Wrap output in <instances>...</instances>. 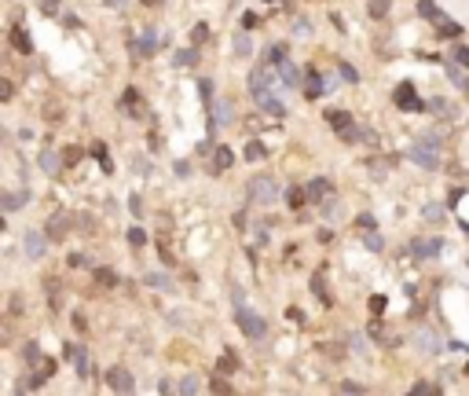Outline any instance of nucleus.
Segmentation results:
<instances>
[{
  "instance_id": "f257e3e1",
  "label": "nucleus",
  "mask_w": 469,
  "mask_h": 396,
  "mask_svg": "<svg viewBox=\"0 0 469 396\" xmlns=\"http://www.w3.org/2000/svg\"><path fill=\"white\" fill-rule=\"evenodd\" d=\"M411 162L421 165V169L440 165V143H436V136H421L418 143H411Z\"/></svg>"
},
{
  "instance_id": "f03ea898",
  "label": "nucleus",
  "mask_w": 469,
  "mask_h": 396,
  "mask_svg": "<svg viewBox=\"0 0 469 396\" xmlns=\"http://www.w3.org/2000/svg\"><path fill=\"white\" fill-rule=\"evenodd\" d=\"M235 323L242 327V334H246V338H264V330H268L264 315H257L253 308H246V305H235Z\"/></svg>"
},
{
  "instance_id": "7ed1b4c3",
  "label": "nucleus",
  "mask_w": 469,
  "mask_h": 396,
  "mask_svg": "<svg viewBox=\"0 0 469 396\" xmlns=\"http://www.w3.org/2000/svg\"><path fill=\"white\" fill-rule=\"evenodd\" d=\"M106 385H110L118 396H132L136 392V382H132L129 367H110V371H106Z\"/></svg>"
},
{
  "instance_id": "20e7f679",
  "label": "nucleus",
  "mask_w": 469,
  "mask_h": 396,
  "mask_svg": "<svg viewBox=\"0 0 469 396\" xmlns=\"http://www.w3.org/2000/svg\"><path fill=\"white\" fill-rule=\"evenodd\" d=\"M249 195H253V202H275L279 198V184L271 176H257V180H249Z\"/></svg>"
},
{
  "instance_id": "39448f33",
  "label": "nucleus",
  "mask_w": 469,
  "mask_h": 396,
  "mask_svg": "<svg viewBox=\"0 0 469 396\" xmlns=\"http://www.w3.org/2000/svg\"><path fill=\"white\" fill-rule=\"evenodd\" d=\"M231 118H235V103L227 96H216L213 99V125H231Z\"/></svg>"
},
{
  "instance_id": "423d86ee",
  "label": "nucleus",
  "mask_w": 469,
  "mask_h": 396,
  "mask_svg": "<svg viewBox=\"0 0 469 396\" xmlns=\"http://www.w3.org/2000/svg\"><path fill=\"white\" fill-rule=\"evenodd\" d=\"M22 249H26V257H29V261H41V257H44V249H48V246H44V235H41V231H26Z\"/></svg>"
},
{
  "instance_id": "0eeeda50",
  "label": "nucleus",
  "mask_w": 469,
  "mask_h": 396,
  "mask_svg": "<svg viewBox=\"0 0 469 396\" xmlns=\"http://www.w3.org/2000/svg\"><path fill=\"white\" fill-rule=\"evenodd\" d=\"M257 106L264 110V114H271V118H283V114H286V106L279 103V99L271 96L268 88H264V92H257Z\"/></svg>"
},
{
  "instance_id": "6e6552de",
  "label": "nucleus",
  "mask_w": 469,
  "mask_h": 396,
  "mask_svg": "<svg viewBox=\"0 0 469 396\" xmlns=\"http://www.w3.org/2000/svg\"><path fill=\"white\" fill-rule=\"evenodd\" d=\"M396 103H400L403 110H421V99H414V88H411V85H400V88H396Z\"/></svg>"
},
{
  "instance_id": "1a4fd4ad",
  "label": "nucleus",
  "mask_w": 469,
  "mask_h": 396,
  "mask_svg": "<svg viewBox=\"0 0 469 396\" xmlns=\"http://www.w3.org/2000/svg\"><path fill=\"white\" fill-rule=\"evenodd\" d=\"M154 48H158V33H154V29L139 33V41H136V52H139V55H154Z\"/></svg>"
},
{
  "instance_id": "9d476101",
  "label": "nucleus",
  "mask_w": 469,
  "mask_h": 396,
  "mask_svg": "<svg viewBox=\"0 0 469 396\" xmlns=\"http://www.w3.org/2000/svg\"><path fill=\"white\" fill-rule=\"evenodd\" d=\"M440 249H444V242H440V239H421V242L414 246V253H418V257H436Z\"/></svg>"
},
{
  "instance_id": "9b49d317",
  "label": "nucleus",
  "mask_w": 469,
  "mask_h": 396,
  "mask_svg": "<svg viewBox=\"0 0 469 396\" xmlns=\"http://www.w3.org/2000/svg\"><path fill=\"white\" fill-rule=\"evenodd\" d=\"M268 81H271V74H268V70H260V66H257L253 74H249V88H253V96L268 88Z\"/></svg>"
},
{
  "instance_id": "f8f14e48",
  "label": "nucleus",
  "mask_w": 469,
  "mask_h": 396,
  "mask_svg": "<svg viewBox=\"0 0 469 396\" xmlns=\"http://www.w3.org/2000/svg\"><path fill=\"white\" fill-rule=\"evenodd\" d=\"M198 389H202V378L198 374H187L183 382H180V396H198Z\"/></svg>"
},
{
  "instance_id": "ddd939ff",
  "label": "nucleus",
  "mask_w": 469,
  "mask_h": 396,
  "mask_svg": "<svg viewBox=\"0 0 469 396\" xmlns=\"http://www.w3.org/2000/svg\"><path fill=\"white\" fill-rule=\"evenodd\" d=\"M326 195H330V180H311L308 184V198H326Z\"/></svg>"
},
{
  "instance_id": "4468645a",
  "label": "nucleus",
  "mask_w": 469,
  "mask_h": 396,
  "mask_svg": "<svg viewBox=\"0 0 469 396\" xmlns=\"http://www.w3.org/2000/svg\"><path fill=\"white\" fill-rule=\"evenodd\" d=\"M279 77H283L286 85H297V81H301V70H297L293 62H283V66H279Z\"/></svg>"
},
{
  "instance_id": "2eb2a0df",
  "label": "nucleus",
  "mask_w": 469,
  "mask_h": 396,
  "mask_svg": "<svg viewBox=\"0 0 469 396\" xmlns=\"http://www.w3.org/2000/svg\"><path fill=\"white\" fill-rule=\"evenodd\" d=\"M194 59H198V52H194V48H180V52L173 55V62H176V66H191Z\"/></svg>"
},
{
  "instance_id": "dca6fc26",
  "label": "nucleus",
  "mask_w": 469,
  "mask_h": 396,
  "mask_svg": "<svg viewBox=\"0 0 469 396\" xmlns=\"http://www.w3.org/2000/svg\"><path fill=\"white\" fill-rule=\"evenodd\" d=\"M147 282H150V286H158V290H165V286H173V279H169L165 272H150V275H147Z\"/></svg>"
},
{
  "instance_id": "f3484780",
  "label": "nucleus",
  "mask_w": 469,
  "mask_h": 396,
  "mask_svg": "<svg viewBox=\"0 0 469 396\" xmlns=\"http://www.w3.org/2000/svg\"><path fill=\"white\" fill-rule=\"evenodd\" d=\"M311 290H316L319 297H323V305H334V301H330V290H326V282L316 275V279H311Z\"/></svg>"
},
{
  "instance_id": "a211bd4d",
  "label": "nucleus",
  "mask_w": 469,
  "mask_h": 396,
  "mask_svg": "<svg viewBox=\"0 0 469 396\" xmlns=\"http://www.w3.org/2000/svg\"><path fill=\"white\" fill-rule=\"evenodd\" d=\"M326 118H330V121L337 125V129H341V132H345V125H352V118L345 114V110H330V114H326Z\"/></svg>"
},
{
  "instance_id": "6ab92c4d",
  "label": "nucleus",
  "mask_w": 469,
  "mask_h": 396,
  "mask_svg": "<svg viewBox=\"0 0 469 396\" xmlns=\"http://www.w3.org/2000/svg\"><path fill=\"white\" fill-rule=\"evenodd\" d=\"M227 165H231V151H227V147H220V151H216V162H213V169L220 172V169H227Z\"/></svg>"
},
{
  "instance_id": "aec40b11",
  "label": "nucleus",
  "mask_w": 469,
  "mask_h": 396,
  "mask_svg": "<svg viewBox=\"0 0 469 396\" xmlns=\"http://www.w3.org/2000/svg\"><path fill=\"white\" fill-rule=\"evenodd\" d=\"M447 77H451V81H455L458 88H469V77H465V74H462L458 66H447Z\"/></svg>"
},
{
  "instance_id": "412c9836",
  "label": "nucleus",
  "mask_w": 469,
  "mask_h": 396,
  "mask_svg": "<svg viewBox=\"0 0 469 396\" xmlns=\"http://www.w3.org/2000/svg\"><path fill=\"white\" fill-rule=\"evenodd\" d=\"M249 52H253L249 37H235V55H249Z\"/></svg>"
},
{
  "instance_id": "4be33fe9",
  "label": "nucleus",
  "mask_w": 469,
  "mask_h": 396,
  "mask_svg": "<svg viewBox=\"0 0 469 396\" xmlns=\"http://www.w3.org/2000/svg\"><path fill=\"white\" fill-rule=\"evenodd\" d=\"M326 85H323V77H311L308 81V99H319V92H323Z\"/></svg>"
},
{
  "instance_id": "5701e85b",
  "label": "nucleus",
  "mask_w": 469,
  "mask_h": 396,
  "mask_svg": "<svg viewBox=\"0 0 469 396\" xmlns=\"http://www.w3.org/2000/svg\"><path fill=\"white\" fill-rule=\"evenodd\" d=\"M88 371H92V359H88L85 352H77V374H81V378H88Z\"/></svg>"
},
{
  "instance_id": "b1692460",
  "label": "nucleus",
  "mask_w": 469,
  "mask_h": 396,
  "mask_svg": "<svg viewBox=\"0 0 469 396\" xmlns=\"http://www.w3.org/2000/svg\"><path fill=\"white\" fill-rule=\"evenodd\" d=\"M264 154H268V151H264L260 143H249V147H246V158H249V162H260Z\"/></svg>"
},
{
  "instance_id": "393cba45",
  "label": "nucleus",
  "mask_w": 469,
  "mask_h": 396,
  "mask_svg": "<svg viewBox=\"0 0 469 396\" xmlns=\"http://www.w3.org/2000/svg\"><path fill=\"white\" fill-rule=\"evenodd\" d=\"M367 249L370 253H381L385 249V239H381V235H367Z\"/></svg>"
},
{
  "instance_id": "a878e982",
  "label": "nucleus",
  "mask_w": 469,
  "mask_h": 396,
  "mask_svg": "<svg viewBox=\"0 0 469 396\" xmlns=\"http://www.w3.org/2000/svg\"><path fill=\"white\" fill-rule=\"evenodd\" d=\"M41 165H44V172H55L59 169V162H55V154L48 151V154H41Z\"/></svg>"
},
{
  "instance_id": "bb28decb",
  "label": "nucleus",
  "mask_w": 469,
  "mask_h": 396,
  "mask_svg": "<svg viewBox=\"0 0 469 396\" xmlns=\"http://www.w3.org/2000/svg\"><path fill=\"white\" fill-rule=\"evenodd\" d=\"M440 217H444V209H440L436 202H429V205H425V220H440Z\"/></svg>"
},
{
  "instance_id": "cd10ccee",
  "label": "nucleus",
  "mask_w": 469,
  "mask_h": 396,
  "mask_svg": "<svg viewBox=\"0 0 469 396\" xmlns=\"http://www.w3.org/2000/svg\"><path fill=\"white\" fill-rule=\"evenodd\" d=\"M129 242H132V246H143V242H147V235L139 231V228H132V231H129Z\"/></svg>"
},
{
  "instance_id": "c85d7f7f",
  "label": "nucleus",
  "mask_w": 469,
  "mask_h": 396,
  "mask_svg": "<svg viewBox=\"0 0 469 396\" xmlns=\"http://www.w3.org/2000/svg\"><path fill=\"white\" fill-rule=\"evenodd\" d=\"M209 37V26H194V33H191V41L194 44H202V41H206Z\"/></svg>"
},
{
  "instance_id": "c756f323",
  "label": "nucleus",
  "mask_w": 469,
  "mask_h": 396,
  "mask_svg": "<svg viewBox=\"0 0 469 396\" xmlns=\"http://www.w3.org/2000/svg\"><path fill=\"white\" fill-rule=\"evenodd\" d=\"M22 202H26V195H8V198H4V205H8V209H19Z\"/></svg>"
},
{
  "instance_id": "7c9ffc66",
  "label": "nucleus",
  "mask_w": 469,
  "mask_h": 396,
  "mask_svg": "<svg viewBox=\"0 0 469 396\" xmlns=\"http://www.w3.org/2000/svg\"><path fill=\"white\" fill-rule=\"evenodd\" d=\"M96 279L103 282V286H114V282H118V279H114L110 272H106V268H99V275H96Z\"/></svg>"
},
{
  "instance_id": "2f4dec72",
  "label": "nucleus",
  "mask_w": 469,
  "mask_h": 396,
  "mask_svg": "<svg viewBox=\"0 0 469 396\" xmlns=\"http://www.w3.org/2000/svg\"><path fill=\"white\" fill-rule=\"evenodd\" d=\"M370 312H385V297H381V294L370 297Z\"/></svg>"
},
{
  "instance_id": "473e14b6",
  "label": "nucleus",
  "mask_w": 469,
  "mask_h": 396,
  "mask_svg": "<svg viewBox=\"0 0 469 396\" xmlns=\"http://www.w3.org/2000/svg\"><path fill=\"white\" fill-rule=\"evenodd\" d=\"M388 11V0H374L370 4V15H385Z\"/></svg>"
},
{
  "instance_id": "72a5a7b5",
  "label": "nucleus",
  "mask_w": 469,
  "mask_h": 396,
  "mask_svg": "<svg viewBox=\"0 0 469 396\" xmlns=\"http://www.w3.org/2000/svg\"><path fill=\"white\" fill-rule=\"evenodd\" d=\"M341 77H345V81H359V74L352 66H341Z\"/></svg>"
},
{
  "instance_id": "f704fd0d",
  "label": "nucleus",
  "mask_w": 469,
  "mask_h": 396,
  "mask_svg": "<svg viewBox=\"0 0 469 396\" xmlns=\"http://www.w3.org/2000/svg\"><path fill=\"white\" fill-rule=\"evenodd\" d=\"M421 15H429V19H436V11H433V0H421Z\"/></svg>"
},
{
  "instance_id": "c9c22d12",
  "label": "nucleus",
  "mask_w": 469,
  "mask_h": 396,
  "mask_svg": "<svg viewBox=\"0 0 469 396\" xmlns=\"http://www.w3.org/2000/svg\"><path fill=\"white\" fill-rule=\"evenodd\" d=\"M433 110H436V114H447V110H451V106H447L444 99H433Z\"/></svg>"
},
{
  "instance_id": "e433bc0d",
  "label": "nucleus",
  "mask_w": 469,
  "mask_h": 396,
  "mask_svg": "<svg viewBox=\"0 0 469 396\" xmlns=\"http://www.w3.org/2000/svg\"><path fill=\"white\" fill-rule=\"evenodd\" d=\"M286 198H290V205H297V202H304V191H290Z\"/></svg>"
},
{
  "instance_id": "4c0bfd02",
  "label": "nucleus",
  "mask_w": 469,
  "mask_h": 396,
  "mask_svg": "<svg viewBox=\"0 0 469 396\" xmlns=\"http://www.w3.org/2000/svg\"><path fill=\"white\" fill-rule=\"evenodd\" d=\"M41 8L44 11H59V0H41Z\"/></svg>"
},
{
  "instance_id": "58836bf2",
  "label": "nucleus",
  "mask_w": 469,
  "mask_h": 396,
  "mask_svg": "<svg viewBox=\"0 0 469 396\" xmlns=\"http://www.w3.org/2000/svg\"><path fill=\"white\" fill-rule=\"evenodd\" d=\"M429 392H433L429 385H418V389H414V392H407V396H429Z\"/></svg>"
},
{
  "instance_id": "ea45409f",
  "label": "nucleus",
  "mask_w": 469,
  "mask_h": 396,
  "mask_svg": "<svg viewBox=\"0 0 469 396\" xmlns=\"http://www.w3.org/2000/svg\"><path fill=\"white\" fill-rule=\"evenodd\" d=\"M106 8H125V0H106Z\"/></svg>"
},
{
  "instance_id": "a19ab883",
  "label": "nucleus",
  "mask_w": 469,
  "mask_h": 396,
  "mask_svg": "<svg viewBox=\"0 0 469 396\" xmlns=\"http://www.w3.org/2000/svg\"><path fill=\"white\" fill-rule=\"evenodd\" d=\"M19 396H22V392H19Z\"/></svg>"
}]
</instances>
